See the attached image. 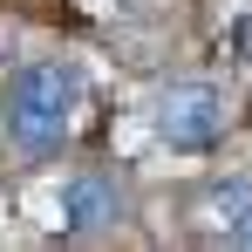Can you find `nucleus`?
<instances>
[{"instance_id": "obj_5", "label": "nucleus", "mask_w": 252, "mask_h": 252, "mask_svg": "<svg viewBox=\"0 0 252 252\" xmlns=\"http://www.w3.org/2000/svg\"><path fill=\"white\" fill-rule=\"evenodd\" d=\"M232 239H239V246H252V211L239 218V225H232Z\"/></svg>"}, {"instance_id": "obj_4", "label": "nucleus", "mask_w": 252, "mask_h": 252, "mask_svg": "<svg viewBox=\"0 0 252 252\" xmlns=\"http://www.w3.org/2000/svg\"><path fill=\"white\" fill-rule=\"evenodd\" d=\"M211 211H218V225H225V218L239 225V218L252 211V184H225V191H211Z\"/></svg>"}, {"instance_id": "obj_3", "label": "nucleus", "mask_w": 252, "mask_h": 252, "mask_svg": "<svg viewBox=\"0 0 252 252\" xmlns=\"http://www.w3.org/2000/svg\"><path fill=\"white\" fill-rule=\"evenodd\" d=\"M55 218H62V232H109L116 218H123V198H116V184L109 177H95V170H75L62 191H55Z\"/></svg>"}, {"instance_id": "obj_1", "label": "nucleus", "mask_w": 252, "mask_h": 252, "mask_svg": "<svg viewBox=\"0 0 252 252\" xmlns=\"http://www.w3.org/2000/svg\"><path fill=\"white\" fill-rule=\"evenodd\" d=\"M75 109H82V75L68 62H28V68H14V82H7V136L21 150H34V157L62 150L68 129H75Z\"/></svg>"}, {"instance_id": "obj_2", "label": "nucleus", "mask_w": 252, "mask_h": 252, "mask_svg": "<svg viewBox=\"0 0 252 252\" xmlns=\"http://www.w3.org/2000/svg\"><path fill=\"white\" fill-rule=\"evenodd\" d=\"M218 129H225L218 82H170L157 95V136L170 150H205V143H218Z\"/></svg>"}]
</instances>
